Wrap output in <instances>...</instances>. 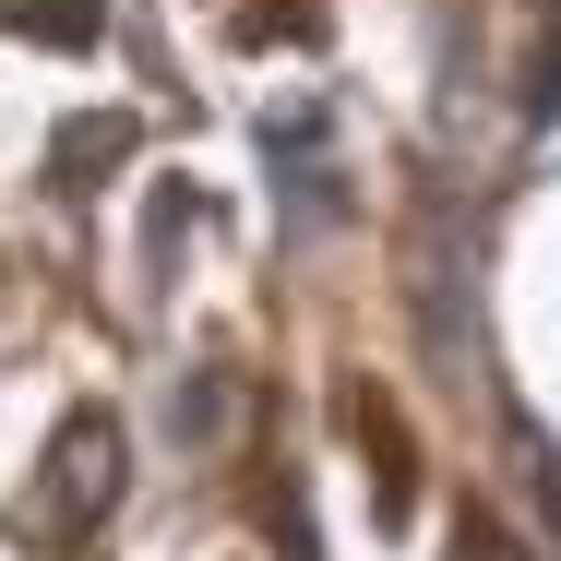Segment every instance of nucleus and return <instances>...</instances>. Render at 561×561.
<instances>
[{
  "instance_id": "3",
  "label": "nucleus",
  "mask_w": 561,
  "mask_h": 561,
  "mask_svg": "<svg viewBox=\"0 0 561 561\" xmlns=\"http://www.w3.org/2000/svg\"><path fill=\"white\" fill-rule=\"evenodd\" d=\"M131 156V119H84V131H60V192H84L96 168H119Z\"/></svg>"
},
{
  "instance_id": "2",
  "label": "nucleus",
  "mask_w": 561,
  "mask_h": 561,
  "mask_svg": "<svg viewBox=\"0 0 561 561\" xmlns=\"http://www.w3.org/2000/svg\"><path fill=\"white\" fill-rule=\"evenodd\" d=\"M0 36H24V48H60V60H84V48L108 36V0H0Z\"/></svg>"
},
{
  "instance_id": "5",
  "label": "nucleus",
  "mask_w": 561,
  "mask_h": 561,
  "mask_svg": "<svg viewBox=\"0 0 561 561\" xmlns=\"http://www.w3.org/2000/svg\"><path fill=\"white\" fill-rule=\"evenodd\" d=\"M454 561H526V550H514V538H502L490 514H466V538H454Z\"/></svg>"
},
{
  "instance_id": "4",
  "label": "nucleus",
  "mask_w": 561,
  "mask_h": 561,
  "mask_svg": "<svg viewBox=\"0 0 561 561\" xmlns=\"http://www.w3.org/2000/svg\"><path fill=\"white\" fill-rule=\"evenodd\" d=\"M358 431L382 443V407H370V394H358ZM382 454H394V443H382ZM382 526H407V466H382Z\"/></svg>"
},
{
  "instance_id": "1",
  "label": "nucleus",
  "mask_w": 561,
  "mask_h": 561,
  "mask_svg": "<svg viewBox=\"0 0 561 561\" xmlns=\"http://www.w3.org/2000/svg\"><path fill=\"white\" fill-rule=\"evenodd\" d=\"M108 502H119V419L84 407V419H60V443H48V490H36V514H24V538H72V526H96Z\"/></svg>"
}]
</instances>
